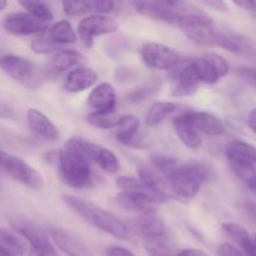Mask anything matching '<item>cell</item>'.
<instances>
[{
    "label": "cell",
    "instance_id": "6da1fadb",
    "mask_svg": "<svg viewBox=\"0 0 256 256\" xmlns=\"http://www.w3.org/2000/svg\"><path fill=\"white\" fill-rule=\"evenodd\" d=\"M214 179V169L204 162L178 164L166 178L168 184L175 194L184 199H192L200 192L204 182H209Z\"/></svg>",
    "mask_w": 256,
    "mask_h": 256
},
{
    "label": "cell",
    "instance_id": "7a4b0ae2",
    "mask_svg": "<svg viewBox=\"0 0 256 256\" xmlns=\"http://www.w3.org/2000/svg\"><path fill=\"white\" fill-rule=\"evenodd\" d=\"M65 204L69 206L70 210L79 215L82 220L89 222L96 229L112 235V236L118 238V239H128L129 238V228L126 224L118 219L114 214L102 209L100 206L92 204V202H84L75 196H69L65 195L64 198Z\"/></svg>",
    "mask_w": 256,
    "mask_h": 256
},
{
    "label": "cell",
    "instance_id": "3957f363",
    "mask_svg": "<svg viewBox=\"0 0 256 256\" xmlns=\"http://www.w3.org/2000/svg\"><path fill=\"white\" fill-rule=\"evenodd\" d=\"M59 179L65 185L74 189H84L92 185V174L89 166V160L82 155L65 149L56 155Z\"/></svg>",
    "mask_w": 256,
    "mask_h": 256
},
{
    "label": "cell",
    "instance_id": "277c9868",
    "mask_svg": "<svg viewBox=\"0 0 256 256\" xmlns=\"http://www.w3.org/2000/svg\"><path fill=\"white\" fill-rule=\"evenodd\" d=\"M0 69L12 80L29 89H38L46 79V72L35 66L30 60L14 54L0 56Z\"/></svg>",
    "mask_w": 256,
    "mask_h": 256
},
{
    "label": "cell",
    "instance_id": "5b68a950",
    "mask_svg": "<svg viewBox=\"0 0 256 256\" xmlns=\"http://www.w3.org/2000/svg\"><path fill=\"white\" fill-rule=\"evenodd\" d=\"M178 26L194 42L205 46H215L219 30L215 26L212 18L202 12H189L178 19Z\"/></svg>",
    "mask_w": 256,
    "mask_h": 256
},
{
    "label": "cell",
    "instance_id": "8992f818",
    "mask_svg": "<svg viewBox=\"0 0 256 256\" xmlns=\"http://www.w3.org/2000/svg\"><path fill=\"white\" fill-rule=\"evenodd\" d=\"M189 62L198 80L209 85L216 84L230 70L229 62L218 54H206Z\"/></svg>",
    "mask_w": 256,
    "mask_h": 256
},
{
    "label": "cell",
    "instance_id": "52a82bcc",
    "mask_svg": "<svg viewBox=\"0 0 256 256\" xmlns=\"http://www.w3.org/2000/svg\"><path fill=\"white\" fill-rule=\"evenodd\" d=\"M0 166L15 182L25 185L29 189L40 190L44 188V178H42V175L20 158L5 154Z\"/></svg>",
    "mask_w": 256,
    "mask_h": 256
},
{
    "label": "cell",
    "instance_id": "ba28073f",
    "mask_svg": "<svg viewBox=\"0 0 256 256\" xmlns=\"http://www.w3.org/2000/svg\"><path fill=\"white\" fill-rule=\"evenodd\" d=\"M140 56L148 68L158 70L175 69L182 62V58L174 49L160 42H146L142 45Z\"/></svg>",
    "mask_w": 256,
    "mask_h": 256
},
{
    "label": "cell",
    "instance_id": "9c48e42d",
    "mask_svg": "<svg viewBox=\"0 0 256 256\" xmlns=\"http://www.w3.org/2000/svg\"><path fill=\"white\" fill-rule=\"evenodd\" d=\"M215 46L228 50L256 65V42L250 36L234 32H219Z\"/></svg>",
    "mask_w": 256,
    "mask_h": 256
},
{
    "label": "cell",
    "instance_id": "30bf717a",
    "mask_svg": "<svg viewBox=\"0 0 256 256\" xmlns=\"http://www.w3.org/2000/svg\"><path fill=\"white\" fill-rule=\"evenodd\" d=\"M118 30V22L104 14L90 15L79 22L78 34L86 48H92L95 36L112 34Z\"/></svg>",
    "mask_w": 256,
    "mask_h": 256
},
{
    "label": "cell",
    "instance_id": "8fae6325",
    "mask_svg": "<svg viewBox=\"0 0 256 256\" xmlns=\"http://www.w3.org/2000/svg\"><path fill=\"white\" fill-rule=\"evenodd\" d=\"M2 28L12 35H34L48 29L45 22L36 19L29 12H12L2 20Z\"/></svg>",
    "mask_w": 256,
    "mask_h": 256
},
{
    "label": "cell",
    "instance_id": "7c38bea8",
    "mask_svg": "<svg viewBox=\"0 0 256 256\" xmlns=\"http://www.w3.org/2000/svg\"><path fill=\"white\" fill-rule=\"evenodd\" d=\"M9 222L12 230L24 238L29 242L30 246H44V245L52 244L48 230L42 229L30 220L19 215H14V216H10Z\"/></svg>",
    "mask_w": 256,
    "mask_h": 256
},
{
    "label": "cell",
    "instance_id": "4fadbf2b",
    "mask_svg": "<svg viewBox=\"0 0 256 256\" xmlns=\"http://www.w3.org/2000/svg\"><path fill=\"white\" fill-rule=\"evenodd\" d=\"M50 239L58 246L69 256H95L92 250L84 244L80 239H78L74 234L70 232L62 229V228H50L48 230Z\"/></svg>",
    "mask_w": 256,
    "mask_h": 256
},
{
    "label": "cell",
    "instance_id": "5bb4252c",
    "mask_svg": "<svg viewBox=\"0 0 256 256\" xmlns=\"http://www.w3.org/2000/svg\"><path fill=\"white\" fill-rule=\"evenodd\" d=\"M129 232L132 230L134 234L149 239V238L162 236L166 235V225L162 222V218L154 215V212H144L140 216L134 218L128 224Z\"/></svg>",
    "mask_w": 256,
    "mask_h": 256
},
{
    "label": "cell",
    "instance_id": "9a60e30c",
    "mask_svg": "<svg viewBox=\"0 0 256 256\" xmlns=\"http://www.w3.org/2000/svg\"><path fill=\"white\" fill-rule=\"evenodd\" d=\"M116 186L119 188L122 192H132V194L142 195V196L146 198L154 204H160V202H166L169 200V195L160 190L152 189V188L145 185L142 180H138L132 176H120L118 178L115 182Z\"/></svg>",
    "mask_w": 256,
    "mask_h": 256
},
{
    "label": "cell",
    "instance_id": "2e32d148",
    "mask_svg": "<svg viewBox=\"0 0 256 256\" xmlns=\"http://www.w3.org/2000/svg\"><path fill=\"white\" fill-rule=\"evenodd\" d=\"M132 5L139 14L152 20L165 22H176L180 15L169 9L159 0H132Z\"/></svg>",
    "mask_w": 256,
    "mask_h": 256
},
{
    "label": "cell",
    "instance_id": "e0dca14e",
    "mask_svg": "<svg viewBox=\"0 0 256 256\" xmlns=\"http://www.w3.org/2000/svg\"><path fill=\"white\" fill-rule=\"evenodd\" d=\"M26 120L30 130L36 136H39L40 139L54 142L59 138V132L55 128V125L40 110L35 109V108H30L26 112Z\"/></svg>",
    "mask_w": 256,
    "mask_h": 256
},
{
    "label": "cell",
    "instance_id": "ac0fdd59",
    "mask_svg": "<svg viewBox=\"0 0 256 256\" xmlns=\"http://www.w3.org/2000/svg\"><path fill=\"white\" fill-rule=\"evenodd\" d=\"M116 92L110 82H102L90 92L88 104L95 112H112L116 106Z\"/></svg>",
    "mask_w": 256,
    "mask_h": 256
},
{
    "label": "cell",
    "instance_id": "d6986e66",
    "mask_svg": "<svg viewBox=\"0 0 256 256\" xmlns=\"http://www.w3.org/2000/svg\"><path fill=\"white\" fill-rule=\"evenodd\" d=\"M98 74L86 66H76L68 74L64 82V89L69 92H82L96 84Z\"/></svg>",
    "mask_w": 256,
    "mask_h": 256
},
{
    "label": "cell",
    "instance_id": "ffe728a7",
    "mask_svg": "<svg viewBox=\"0 0 256 256\" xmlns=\"http://www.w3.org/2000/svg\"><path fill=\"white\" fill-rule=\"evenodd\" d=\"M200 82L195 76L192 72L190 62L182 64V68H179L175 78V86L172 90V95L175 98H186L192 96L199 89Z\"/></svg>",
    "mask_w": 256,
    "mask_h": 256
},
{
    "label": "cell",
    "instance_id": "44dd1931",
    "mask_svg": "<svg viewBox=\"0 0 256 256\" xmlns=\"http://www.w3.org/2000/svg\"><path fill=\"white\" fill-rule=\"evenodd\" d=\"M140 122L134 115H124L120 116L119 122H118V132L116 138L122 144L132 148H142V139L138 136L139 132Z\"/></svg>",
    "mask_w": 256,
    "mask_h": 256
},
{
    "label": "cell",
    "instance_id": "7402d4cb",
    "mask_svg": "<svg viewBox=\"0 0 256 256\" xmlns=\"http://www.w3.org/2000/svg\"><path fill=\"white\" fill-rule=\"evenodd\" d=\"M174 130L185 146L190 148V149H198V148L202 146V136H200L199 132L192 125L189 112H185V114H182L178 118H175Z\"/></svg>",
    "mask_w": 256,
    "mask_h": 256
},
{
    "label": "cell",
    "instance_id": "603a6c76",
    "mask_svg": "<svg viewBox=\"0 0 256 256\" xmlns=\"http://www.w3.org/2000/svg\"><path fill=\"white\" fill-rule=\"evenodd\" d=\"M189 116L194 128L199 132H204L210 136H219L225 132L224 122L210 112H190Z\"/></svg>",
    "mask_w": 256,
    "mask_h": 256
},
{
    "label": "cell",
    "instance_id": "cb8c5ba5",
    "mask_svg": "<svg viewBox=\"0 0 256 256\" xmlns=\"http://www.w3.org/2000/svg\"><path fill=\"white\" fill-rule=\"evenodd\" d=\"M226 158L228 162H229L230 168L234 172V174L242 180V182H246L256 172L255 164L252 162H250L245 155H242V152H238L236 149H234L232 146H230L226 149Z\"/></svg>",
    "mask_w": 256,
    "mask_h": 256
},
{
    "label": "cell",
    "instance_id": "d4e9b609",
    "mask_svg": "<svg viewBox=\"0 0 256 256\" xmlns=\"http://www.w3.org/2000/svg\"><path fill=\"white\" fill-rule=\"evenodd\" d=\"M86 62V58L75 50L64 49L55 52L52 59V72H60L72 66H80Z\"/></svg>",
    "mask_w": 256,
    "mask_h": 256
},
{
    "label": "cell",
    "instance_id": "484cf974",
    "mask_svg": "<svg viewBox=\"0 0 256 256\" xmlns=\"http://www.w3.org/2000/svg\"><path fill=\"white\" fill-rule=\"evenodd\" d=\"M115 202L124 209L130 210V212H154V202L148 200L146 198L138 194H132V192H122L115 196Z\"/></svg>",
    "mask_w": 256,
    "mask_h": 256
},
{
    "label": "cell",
    "instance_id": "4316f807",
    "mask_svg": "<svg viewBox=\"0 0 256 256\" xmlns=\"http://www.w3.org/2000/svg\"><path fill=\"white\" fill-rule=\"evenodd\" d=\"M144 248L150 256H178L179 252L168 235L144 239Z\"/></svg>",
    "mask_w": 256,
    "mask_h": 256
},
{
    "label": "cell",
    "instance_id": "83f0119b",
    "mask_svg": "<svg viewBox=\"0 0 256 256\" xmlns=\"http://www.w3.org/2000/svg\"><path fill=\"white\" fill-rule=\"evenodd\" d=\"M178 109V105L172 102H154L148 110L145 115V124L148 126L152 128L159 125L160 122H164L168 116L174 114Z\"/></svg>",
    "mask_w": 256,
    "mask_h": 256
},
{
    "label": "cell",
    "instance_id": "f1b7e54d",
    "mask_svg": "<svg viewBox=\"0 0 256 256\" xmlns=\"http://www.w3.org/2000/svg\"><path fill=\"white\" fill-rule=\"evenodd\" d=\"M0 249L12 256H22L26 252V245L19 234L0 228Z\"/></svg>",
    "mask_w": 256,
    "mask_h": 256
},
{
    "label": "cell",
    "instance_id": "f546056e",
    "mask_svg": "<svg viewBox=\"0 0 256 256\" xmlns=\"http://www.w3.org/2000/svg\"><path fill=\"white\" fill-rule=\"evenodd\" d=\"M48 38L56 44L64 45L74 44L78 40V35L74 28L66 20H60V22H55L52 26H50L49 32H48Z\"/></svg>",
    "mask_w": 256,
    "mask_h": 256
},
{
    "label": "cell",
    "instance_id": "4dcf8cb0",
    "mask_svg": "<svg viewBox=\"0 0 256 256\" xmlns=\"http://www.w3.org/2000/svg\"><path fill=\"white\" fill-rule=\"evenodd\" d=\"M119 120L120 115L116 114L114 110H112V112H94L86 116V122L92 126L102 130L116 128Z\"/></svg>",
    "mask_w": 256,
    "mask_h": 256
},
{
    "label": "cell",
    "instance_id": "1f68e13d",
    "mask_svg": "<svg viewBox=\"0 0 256 256\" xmlns=\"http://www.w3.org/2000/svg\"><path fill=\"white\" fill-rule=\"evenodd\" d=\"M18 2L26 10V12L42 22H48L54 18L52 9L44 0H18Z\"/></svg>",
    "mask_w": 256,
    "mask_h": 256
},
{
    "label": "cell",
    "instance_id": "d6a6232c",
    "mask_svg": "<svg viewBox=\"0 0 256 256\" xmlns=\"http://www.w3.org/2000/svg\"><path fill=\"white\" fill-rule=\"evenodd\" d=\"M95 164L99 165L102 170H104L108 174H118L120 172V162L116 155L109 149L100 146L96 156L94 159Z\"/></svg>",
    "mask_w": 256,
    "mask_h": 256
},
{
    "label": "cell",
    "instance_id": "836d02e7",
    "mask_svg": "<svg viewBox=\"0 0 256 256\" xmlns=\"http://www.w3.org/2000/svg\"><path fill=\"white\" fill-rule=\"evenodd\" d=\"M100 145L92 144V142H86V140L82 139V138H72L66 142V149L72 150V152H78V154L82 155L86 160H92L94 162L95 156H96L98 152H99Z\"/></svg>",
    "mask_w": 256,
    "mask_h": 256
},
{
    "label": "cell",
    "instance_id": "e575fe53",
    "mask_svg": "<svg viewBox=\"0 0 256 256\" xmlns=\"http://www.w3.org/2000/svg\"><path fill=\"white\" fill-rule=\"evenodd\" d=\"M138 174H139L140 180H142L145 185L152 188V189L166 192H165V190H166V184H165L164 179L160 176L162 174H158L156 170L142 165V166H139V169H138Z\"/></svg>",
    "mask_w": 256,
    "mask_h": 256
},
{
    "label": "cell",
    "instance_id": "d590c367",
    "mask_svg": "<svg viewBox=\"0 0 256 256\" xmlns=\"http://www.w3.org/2000/svg\"><path fill=\"white\" fill-rule=\"evenodd\" d=\"M222 232L230 238L234 242H236L240 248L244 246L250 240V234L248 232V230L245 228H242V225L235 224V222H225L222 224Z\"/></svg>",
    "mask_w": 256,
    "mask_h": 256
},
{
    "label": "cell",
    "instance_id": "8d00e7d4",
    "mask_svg": "<svg viewBox=\"0 0 256 256\" xmlns=\"http://www.w3.org/2000/svg\"><path fill=\"white\" fill-rule=\"evenodd\" d=\"M152 162L154 168H156L158 172L162 175H164L165 178L169 176L170 172L176 168L178 162L174 158L166 156V155H154L152 158Z\"/></svg>",
    "mask_w": 256,
    "mask_h": 256
},
{
    "label": "cell",
    "instance_id": "74e56055",
    "mask_svg": "<svg viewBox=\"0 0 256 256\" xmlns=\"http://www.w3.org/2000/svg\"><path fill=\"white\" fill-rule=\"evenodd\" d=\"M62 5L65 14L72 16L86 14L90 10L86 0H62Z\"/></svg>",
    "mask_w": 256,
    "mask_h": 256
},
{
    "label": "cell",
    "instance_id": "f35d334b",
    "mask_svg": "<svg viewBox=\"0 0 256 256\" xmlns=\"http://www.w3.org/2000/svg\"><path fill=\"white\" fill-rule=\"evenodd\" d=\"M32 50L36 54H50L59 50V44L49 38H38L32 42Z\"/></svg>",
    "mask_w": 256,
    "mask_h": 256
},
{
    "label": "cell",
    "instance_id": "ab89813d",
    "mask_svg": "<svg viewBox=\"0 0 256 256\" xmlns=\"http://www.w3.org/2000/svg\"><path fill=\"white\" fill-rule=\"evenodd\" d=\"M89 9L98 14H108L114 12L116 8V0H86Z\"/></svg>",
    "mask_w": 256,
    "mask_h": 256
},
{
    "label": "cell",
    "instance_id": "60d3db41",
    "mask_svg": "<svg viewBox=\"0 0 256 256\" xmlns=\"http://www.w3.org/2000/svg\"><path fill=\"white\" fill-rule=\"evenodd\" d=\"M230 146H232L234 149H236L238 152H242V155L248 158L250 162H252L256 165V148L254 145L249 144V142H232L230 144Z\"/></svg>",
    "mask_w": 256,
    "mask_h": 256
},
{
    "label": "cell",
    "instance_id": "b9f144b4",
    "mask_svg": "<svg viewBox=\"0 0 256 256\" xmlns=\"http://www.w3.org/2000/svg\"><path fill=\"white\" fill-rule=\"evenodd\" d=\"M158 90V86H142L139 88V89L134 90L132 92H130L129 96H128V100L132 102H142V100H145L146 98H149L150 95L154 94Z\"/></svg>",
    "mask_w": 256,
    "mask_h": 256
},
{
    "label": "cell",
    "instance_id": "7bdbcfd3",
    "mask_svg": "<svg viewBox=\"0 0 256 256\" xmlns=\"http://www.w3.org/2000/svg\"><path fill=\"white\" fill-rule=\"evenodd\" d=\"M28 256H60L55 249L54 244L44 245V246H30L28 250Z\"/></svg>",
    "mask_w": 256,
    "mask_h": 256
},
{
    "label": "cell",
    "instance_id": "ee69618b",
    "mask_svg": "<svg viewBox=\"0 0 256 256\" xmlns=\"http://www.w3.org/2000/svg\"><path fill=\"white\" fill-rule=\"evenodd\" d=\"M235 72H236V75L240 79L246 82L248 84H250L252 86L256 88V68L242 66L238 68V69L235 70Z\"/></svg>",
    "mask_w": 256,
    "mask_h": 256
},
{
    "label": "cell",
    "instance_id": "f6af8a7d",
    "mask_svg": "<svg viewBox=\"0 0 256 256\" xmlns=\"http://www.w3.org/2000/svg\"><path fill=\"white\" fill-rule=\"evenodd\" d=\"M242 209L244 212L245 216L256 226V202H252V200L244 202L242 205Z\"/></svg>",
    "mask_w": 256,
    "mask_h": 256
},
{
    "label": "cell",
    "instance_id": "bcb514c9",
    "mask_svg": "<svg viewBox=\"0 0 256 256\" xmlns=\"http://www.w3.org/2000/svg\"><path fill=\"white\" fill-rule=\"evenodd\" d=\"M202 2H204L205 5H208L209 8L212 9L218 10V12H226L229 10L228 8L226 2L224 0H200Z\"/></svg>",
    "mask_w": 256,
    "mask_h": 256
},
{
    "label": "cell",
    "instance_id": "7dc6e473",
    "mask_svg": "<svg viewBox=\"0 0 256 256\" xmlns=\"http://www.w3.org/2000/svg\"><path fill=\"white\" fill-rule=\"evenodd\" d=\"M106 255L108 256H136L135 254H132L130 250H128L126 248L116 246V245L108 248Z\"/></svg>",
    "mask_w": 256,
    "mask_h": 256
},
{
    "label": "cell",
    "instance_id": "c3c4849f",
    "mask_svg": "<svg viewBox=\"0 0 256 256\" xmlns=\"http://www.w3.org/2000/svg\"><path fill=\"white\" fill-rule=\"evenodd\" d=\"M12 116H14V110H12V108L4 99L0 98V118L2 119H10Z\"/></svg>",
    "mask_w": 256,
    "mask_h": 256
},
{
    "label": "cell",
    "instance_id": "681fc988",
    "mask_svg": "<svg viewBox=\"0 0 256 256\" xmlns=\"http://www.w3.org/2000/svg\"><path fill=\"white\" fill-rule=\"evenodd\" d=\"M115 76H116V79L119 80H129V78L135 76V72L132 69V68L124 66V68H120L119 70H116Z\"/></svg>",
    "mask_w": 256,
    "mask_h": 256
},
{
    "label": "cell",
    "instance_id": "f907efd6",
    "mask_svg": "<svg viewBox=\"0 0 256 256\" xmlns=\"http://www.w3.org/2000/svg\"><path fill=\"white\" fill-rule=\"evenodd\" d=\"M245 256H256V235L254 238H250L249 242L242 248Z\"/></svg>",
    "mask_w": 256,
    "mask_h": 256
},
{
    "label": "cell",
    "instance_id": "816d5d0a",
    "mask_svg": "<svg viewBox=\"0 0 256 256\" xmlns=\"http://www.w3.org/2000/svg\"><path fill=\"white\" fill-rule=\"evenodd\" d=\"M238 6L249 12H256V0H232Z\"/></svg>",
    "mask_w": 256,
    "mask_h": 256
},
{
    "label": "cell",
    "instance_id": "f5cc1de1",
    "mask_svg": "<svg viewBox=\"0 0 256 256\" xmlns=\"http://www.w3.org/2000/svg\"><path fill=\"white\" fill-rule=\"evenodd\" d=\"M178 256H209L205 252L200 249H182L178 252Z\"/></svg>",
    "mask_w": 256,
    "mask_h": 256
},
{
    "label": "cell",
    "instance_id": "db71d44e",
    "mask_svg": "<svg viewBox=\"0 0 256 256\" xmlns=\"http://www.w3.org/2000/svg\"><path fill=\"white\" fill-rule=\"evenodd\" d=\"M248 126L254 134H256V108L252 109L248 115Z\"/></svg>",
    "mask_w": 256,
    "mask_h": 256
},
{
    "label": "cell",
    "instance_id": "11a10c76",
    "mask_svg": "<svg viewBox=\"0 0 256 256\" xmlns=\"http://www.w3.org/2000/svg\"><path fill=\"white\" fill-rule=\"evenodd\" d=\"M245 185H246L248 188H249L250 192H252L254 194H256V172L254 175H252V178H250L249 180H248L246 182H245Z\"/></svg>",
    "mask_w": 256,
    "mask_h": 256
},
{
    "label": "cell",
    "instance_id": "9f6ffc18",
    "mask_svg": "<svg viewBox=\"0 0 256 256\" xmlns=\"http://www.w3.org/2000/svg\"><path fill=\"white\" fill-rule=\"evenodd\" d=\"M8 6V0H0V12Z\"/></svg>",
    "mask_w": 256,
    "mask_h": 256
},
{
    "label": "cell",
    "instance_id": "6f0895ef",
    "mask_svg": "<svg viewBox=\"0 0 256 256\" xmlns=\"http://www.w3.org/2000/svg\"><path fill=\"white\" fill-rule=\"evenodd\" d=\"M4 156H5V152H2V150H0V165H2V159H4Z\"/></svg>",
    "mask_w": 256,
    "mask_h": 256
},
{
    "label": "cell",
    "instance_id": "680465c9",
    "mask_svg": "<svg viewBox=\"0 0 256 256\" xmlns=\"http://www.w3.org/2000/svg\"><path fill=\"white\" fill-rule=\"evenodd\" d=\"M0 256H12V255L8 254V252H5L4 250H2V249H0Z\"/></svg>",
    "mask_w": 256,
    "mask_h": 256
}]
</instances>
